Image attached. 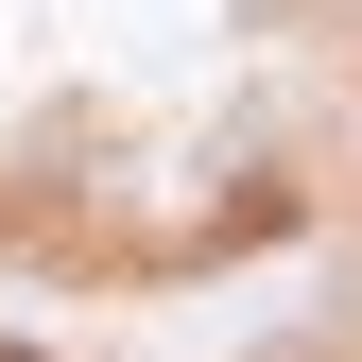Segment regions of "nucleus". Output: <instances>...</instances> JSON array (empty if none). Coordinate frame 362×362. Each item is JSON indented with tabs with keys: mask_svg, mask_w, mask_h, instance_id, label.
Segmentation results:
<instances>
[{
	"mask_svg": "<svg viewBox=\"0 0 362 362\" xmlns=\"http://www.w3.org/2000/svg\"><path fill=\"white\" fill-rule=\"evenodd\" d=\"M0 362H35V345H0Z\"/></svg>",
	"mask_w": 362,
	"mask_h": 362,
	"instance_id": "f257e3e1",
	"label": "nucleus"
}]
</instances>
